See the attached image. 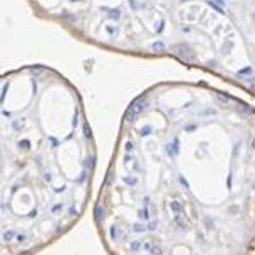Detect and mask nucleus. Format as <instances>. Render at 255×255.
Here are the masks:
<instances>
[{
	"instance_id": "nucleus-1",
	"label": "nucleus",
	"mask_w": 255,
	"mask_h": 255,
	"mask_svg": "<svg viewBox=\"0 0 255 255\" xmlns=\"http://www.w3.org/2000/svg\"><path fill=\"white\" fill-rule=\"evenodd\" d=\"M151 49H153V51H163V49H165V44H163V43H155V44L151 46Z\"/></svg>"
},
{
	"instance_id": "nucleus-2",
	"label": "nucleus",
	"mask_w": 255,
	"mask_h": 255,
	"mask_svg": "<svg viewBox=\"0 0 255 255\" xmlns=\"http://www.w3.org/2000/svg\"><path fill=\"white\" fill-rule=\"evenodd\" d=\"M109 17H112L114 20H118V19H119V10H118V9L109 10Z\"/></svg>"
},
{
	"instance_id": "nucleus-3",
	"label": "nucleus",
	"mask_w": 255,
	"mask_h": 255,
	"mask_svg": "<svg viewBox=\"0 0 255 255\" xmlns=\"http://www.w3.org/2000/svg\"><path fill=\"white\" fill-rule=\"evenodd\" d=\"M70 2H78V0H70Z\"/></svg>"
}]
</instances>
